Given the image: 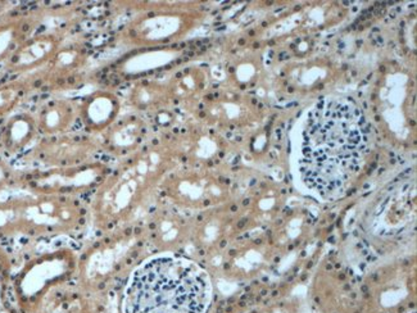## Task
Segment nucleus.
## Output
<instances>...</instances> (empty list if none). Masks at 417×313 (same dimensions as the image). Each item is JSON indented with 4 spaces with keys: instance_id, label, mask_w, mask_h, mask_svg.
<instances>
[{
    "instance_id": "nucleus-3",
    "label": "nucleus",
    "mask_w": 417,
    "mask_h": 313,
    "mask_svg": "<svg viewBox=\"0 0 417 313\" xmlns=\"http://www.w3.org/2000/svg\"><path fill=\"white\" fill-rule=\"evenodd\" d=\"M116 107L115 101L110 95L96 94L88 99L82 108V117L89 127L94 130H102L115 116Z\"/></svg>"
},
{
    "instance_id": "nucleus-1",
    "label": "nucleus",
    "mask_w": 417,
    "mask_h": 313,
    "mask_svg": "<svg viewBox=\"0 0 417 313\" xmlns=\"http://www.w3.org/2000/svg\"><path fill=\"white\" fill-rule=\"evenodd\" d=\"M368 127L362 112L347 101H322L308 113L300 152V177L326 200L343 197L368 155Z\"/></svg>"
},
{
    "instance_id": "nucleus-4",
    "label": "nucleus",
    "mask_w": 417,
    "mask_h": 313,
    "mask_svg": "<svg viewBox=\"0 0 417 313\" xmlns=\"http://www.w3.org/2000/svg\"><path fill=\"white\" fill-rule=\"evenodd\" d=\"M46 127L53 132H63L67 130L72 121H74V113L70 106L67 104H57L51 107V110L46 112L44 116Z\"/></svg>"
},
{
    "instance_id": "nucleus-2",
    "label": "nucleus",
    "mask_w": 417,
    "mask_h": 313,
    "mask_svg": "<svg viewBox=\"0 0 417 313\" xmlns=\"http://www.w3.org/2000/svg\"><path fill=\"white\" fill-rule=\"evenodd\" d=\"M212 286L205 269L191 260L158 255L132 272L124 313H205Z\"/></svg>"
}]
</instances>
